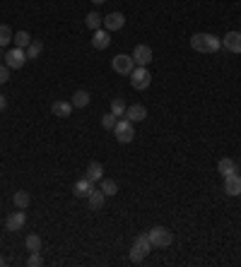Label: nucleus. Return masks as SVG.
I'll return each mask as SVG.
<instances>
[{
	"label": "nucleus",
	"instance_id": "nucleus-28",
	"mask_svg": "<svg viewBox=\"0 0 241 267\" xmlns=\"http://www.w3.org/2000/svg\"><path fill=\"white\" fill-rule=\"evenodd\" d=\"M12 44H15L17 48H27L29 46V44H32V36H29V32H17L15 34V39H12Z\"/></svg>",
	"mask_w": 241,
	"mask_h": 267
},
{
	"label": "nucleus",
	"instance_id": "nucleus-36",
	"mask_svg": "<svg viewBox=\"0 0 241 267\" xmlns=\"http://www.w3.org/2000/svg\"><path fill=\"white\" fill-rule=\"evenodd\" d=\"M0 55H3V48H0Z\"/></svg>",
	"mask_w": 241,
	"mask_h": 267
},
{
	"label": "nucleus",
	"instance_id": "nucleus-19",
	"mask_svg": "<svg viewBox=\"0 0 241 267\" xmlns=\"http://www.w3.org/2000/svg\"><path fill=\"white\" fill-rule=\"evenodd\" d=\"M217 171L222 173V176H232V173H236V164H234V159L225 157L217 161Z\"/></svg>",
	"mask_w": 241,
	"mask_h": 267
},
{
	"label": "nucleus",
	"instance_id": "nucleus-12",
	"mask_svg": "<svg viewBox=\"0 0 241 267\" xmlns=\"http://www.w3.org/2000/svg\"><path fill=\"white\" fill-rule=\"evenodd\" d=\"M123 24H126V17L120 15V12H111V15L104 17V29L106 32H118V29H123Z\"/></svg>",
	"mask_w": 241,
	"mask_h": 267
},
{
	"label": "nucleus",
	"instance_id": "nucleus-33",
	"mask_svg": "<svg viewBox=\"0 0 241 267\" xmlns=\"http://www.w3.org/2000/svg\"><path fill=\"white\" fill-rule=\"evenodd\" d=\"M92 3H94V5H102V3H106V0H92Z\"/></svg>",
	"mask_w": 241,
	"mask_h": 267
},
{
	"label": "nucleus",
	"instance_id": "nucleus-35",
	"mask_svg": "<svg viewBox=\"0 0 241 267\" xmlns=\"http://www.w3.org/2000/svg\"><path fill=\"white\" fill-rule=\"evenodd\" d=\"M236 171H239V176H241V166H239V169H236Z\"/></svg>",
	"mask_w": 241,
	"mask_h": 267
},
{
	"label": "nucleus",
	"instance_id": "nucleus-22",
	"mask_svg": "<svg viewBox=\"0 0 241 267\" xmlns=\"http://www.w3.org/2000/svg\"><path fill=\"white\" fill-rule=\"evenodd\" d=\"M85 24H87L92 32H96V29H102V24H104V17L99 15V12H87V17H85Z\"/></svg>",
	"mask_w": 241,
	"mask_h": 267
},
{
	"label": "nucleus",
	"instance_id": "nucleus-10",
	"mask_svg": "<svg viewBox=\"0 0 241 267\" xmlns=\"http://www.w3.org/2000/svg\"><path fill=\"white\" fill-rule=\"evenodd\" d=\"M92 46H94L96 51L109 48L111 46V32H106V29H96V32L92 34Z\"/></svg>",
	"mask_w": 241,
	"mask_h": 267
},
{
	"label": "nucleus",
	"instance_id": "nucleus-25",
	"mask_svg": "<svg viewBox=\"0 0 241 267\" xmlns=\"http://www.w3.org/2000/svg\"><path fill=\"white\" fill-rule=\"evenodd\" d=\"M41 51H44V44L41 41H32L29 46L24 48V53H27V60H36L41 55Z\"/></svg>",
	"mask_w": 241,
	"mask_h": 267
},
{
	"label": "nucleus",
	"instance_id": "nucleus-11",
	"mask_svg": "<svg viewBox=\"0 0 241 267\" xmlns=\"http://www.w3.org/2000/svg\"><path fill=\"white\" fill-rule=\"evenodd\" d=\"M225 193L227 195H232V197L241 195V176H239V171L232 173V176H225Z\"/></svg>",
	"mask_w": 241,
	"mask_h": 267
},
{
	"label": "nucleus",
	"instance_id": "nucleus-4",
	"mask_svg": "<svg viewBox=\"0 0 241 267\" xmlns=\"http://www.w3.org/2000/svg\"><path fill=\"white\" fill-rule=\"evenodd\" d=\"M113 135H116V140H118L120 145H128V142H133V137H135V128H133V123H130L128 118H118L116 126H113Z\"/></svg>",
	"mask_w": 241,
	"mask_h": 267
},
{
	"label": "nucleus",
	"instance_id": "nucleus-21",
	"mask_svg": "<svg viewBox=\"0 0 241 267\" xmlns=\"http://www.w3.org/2000/svg\"><path fill=\"white\" fill-rule=\"evenodd\" d=\"M72 106L75 109H85V106H89V92H85V89H77L75 94H72Z\"/></svg>",
	"mask_w": 241,
	"mask_h": 267
},
{
	"label": "nucleus",
	"instance_id": "nucleus-3",
	"mask_svg": "<svg viewBox=\"0 0 241 267\" xmlns=\"http://www.w3.org/2000/svg\"><path fill=\"white\" fill-rule=\"evenodd\" d=\"M147 236H150V243H152V248H169V245L174 243V234H171L167 227L150 229Z\"/></svg>",
	"mask_w": 241,
	"mask_h": 267
},
{
	"label": "nucleus",
	"instance_id": "nucleus-29",
	"mask_svg": "<svg viewBox=\"0 0 241 267\" xmlns=\"http://www.w3.org/2000/svg\"><path fill=\"white\" fill-rule=\"evenodd\" d=\"M116 120H118V118H116V116L111 113V111H109L106 116H102V128H106V130H113V126H116Z\"/></svg>",
	"mask_w": 241,
	"mask_h": 267
},
{
	"label": "nucleus",
	"instance_id": "nucleus-6",
	"mask_svg": "<svg viewBox=\"0 0 241 267\" xmlns=\"http://www.w3.org/2000/svg\"><path fill=\"white\" fill-rule=\"evenodd\" d=\"M111 68L118 72V75H130V72H133V68H135V60H133V55L118 53V55H113Z\"/></svg>",
	"mask_w": 241,
	"mask_h": 267
},
{
	"label": "nucleus",
	"instance_id": "nucleus-34",
	"mask_svg": "<svg viewBox=\"0 0 241 267\" xmlns=\"http://www.w3.org/2000/svg\"><path fill=\"white\" fill-rule=\"evenodd\" d=\"M3 265H5V260H3V258H0V267H3Z\"/></svg>",
	"mask_w": 241,
	"mask_h": 267
},
{
	"label": "nucleus",
	"instance_id": "nucleus-8",
	"mask_svg": "<svg viewBox=\"0 0 241 267\" xmlns=\"http://www.w3.org/2000/svg\"><path fill=\"white\" fill-rule=\"evenodd\" d=\"M133 60H135V65L147 68V65L152 63V48L147 46V44H137L135 51H133Z\"/></svg>",
	"mask_w": 241,
	"mask_h": 267
},
{
	"label": "nucleus",
	"instance_id": "nucleus-23",
	"mask_svg": "<svg viewBox=\"0 0 241 267\" xmlns=\"http://www.w3.org/2000/svg\"><path fill=\"white\" fill-rule=\"evenodd\" d=\"M24 248H27L29 253H41V236L29 234L27 238H24Z\"/></svg>",
	"mask_w": 241,
	"mask_h": 267
},
{
	"label": "nucleus",
	"instance_id": "nucleus-31",
	"mask_svg": "<svg viewBox=\"0 0 241 267\" xmlns=\"http://www.w3.org/2000/svg\"><path fill=\"white\" fill-rule=\"evenodd\" d=\"M10 79V68L8 65H0V85H5Z\"/></svg>",
	"mask_w": 241,
	"mask_h": 267
},
{
	"label": "nucleus",
	"instance_id": "nucleus-30",
	"mask_svg": "<svg viewBox=\"0 0 241 267\" xmlns=\"http://www.w3.org/2000/svg\"><path fill=\"white\" fill-rule=\"evenodd\" d=\"M27 265H29V267H41V265H44V260H41L39 253H32L29 260H27Z\"/></svg>",
	"mask_w": 241,
	"mask_h": 267
},
{
	"label": "nucleus",
	"instance_id": "nucleus-17",
	"mask_svg": "<svg viewBox=\"0 0 241 267\" xmlns=\"http://www.w3.org/2000/svg\"><path fill=\"white\" fill-rule=\"evenodd\" d=\"M72 101H53V106H51V111H53V116L58 118H68L72 113Z\"/></svg>",
	"mask_w": 241,
	"mask_h": 267
},
{
	"label": "nucleus",
	"instance_id": "nucleus-16",
	"mask_svg": "<svg viewBox=\"0 0 241 267\" xmlns=\"http://www.w3.org/2000/svg\"><path fill=\"white\" fill-rule=\"evenodd\" d=\"M92 188H94V183H92L87 176H85V178H80V181L72 186V195H75V197H87Z\"/></svg>",
	"mask_w": 241,
	"mask_h": 267
},
{
	"label": "nucleus",
	"instance_id": "nucleus-13",
	"mask_svg": "<svg viewBox=\"0 0 241 267\" xmlns=\"http://www.w3.org/2000/svg\"><path fill=\"white\" fill-rule=\"evenodd\" d=\"M126 118H128L130 123H143L145 118H147V109H145L143 104H133L126 109Z\"/></svg>",
	"mask_w": 241,
	"mask_h": 267
},
{
	"label": "nucleus",
	"instance_id": "nucleus-27",
	"mask_svg": "<svg viewBox=\"0 0 241 267\" xmlns=\"http://www.w3.org/2000/svg\"><path fill=\"white\" fill-rule=\"evenodd\" d=\"M12 39H15L12 29H10L8 24H0V48H5L8 44H12Z\"/></svg>",
	"mask_w": 241,
	"mask_h": 267
},
{
	"label": "nucleus",
	"instance_id": "nucleus-5",
	"mask_svg": "<svg viewBox=\"0 0 241 267\" xmlns=\"http://www.w3.org/2000/svg\"><path fill=\"white\" fill-rule=\"evenodd\" d=\"M128 77H130V85L135 87V89H147V87H150V82H152V75H150V70H147V68H143V65H135Z\"/></svg>",
	"mask_w": 241,
	"mask_h": 267
},
{
	"label": "nucleus",
	"instance_id": "nucleus-1",
	"mask_svg": "<svg viewBox=\"0 0 241 267\" xmlns=\"http://www.w3.org/2000/svg\"><path fill=\"white\" fill-rule=\"evenodd\" d=\"M191 46L198 53H217L222 48V39H217L215 34H193Z\"/></svg>",
	"mask_w": 241,
	"mask_h": 267
},
{
	"label": "nucleus",
	"instance_id": "nucleus-14",
	"mask_svg": "<svg viewBox=\"0 0 241 267\" xmlns=\"http://www.w3.org/2000/svg\"><path fill=\"white\" fill-rule=\"evenodd\" d=\"M87 204H89V210H102V207H104V204H106V195L102 193V188H92V190H89Z\"/></svg>",
	"mask_w": 241,
	"mask_h": 267
},
{
	"label": "nucleus",
	"instance_id": "nucleus-9",
	"mask_svg": "<svg viewBox=\"0 0 241 267\" xmlns=\"http://www.w3.org/2000/svg\"><path fill=\"white\" fill-rule=\"evenodd\" d=\"M24 221H27V214H24V210L10 212L8 217H5V229H8V231H19V229L24 227Z\"/></svg>",
	"mask_w": 241,
	"mask_h": 267
},
{
	"label": "nucleus",
	"instance_id": "nucleus-18",
	"mask_svg": "<svg viewBox=\"0 0 241 267\" xmlns=\"http://www.w3.org/2000/svg\"><path fill=\"white\" fill-rule=\"evenodd\" d=\"M85 176H87L92 183H96V181H102L104 178V166L99 164V161H92V164L87 166V171H85Z\"/></svg>",
	"mask_w": 241,
	"mask_h": 267
},
{
	"label": "nucleus",
	"instance_id": "nucleus-32",
	"mask_svg": "<svg viewBox=\"0 0 241 267\" xmlns=\"http://www.w3.org/2000/svg\"><path fill=\"white\" fill-rule=\"evenodd\" d=\"M5 106H8V101H5V96H3V94H0V111H3V109H5Z\"/></svg>",
	"mask_w": 241,
	"mask_h": 267
},
{
	"label": "nucleus",
	"instance_id": "nucleus-20",
	"mask_svg": "<svg viewBox=\"0 0 241 267\" xmlns=\"http://www.w3.org/2000/svg\"><path fill=\"white\" fill-rule=\"evenodd\" d=\"M12 202H15L17 210H27V207H29V202H32V197H29V193H27V190H17L15 195H12Z\"/></svg>",
	"mask_w": 241,
	"mask_h": 267
},
{
	"label": "nucleus",
	"instance_id": "nucleus-24",
	"mask_svg": "<svg viewBox=\"0 0 241 267\" xmlns=\"http://www.w3.org/2000/svg\"><path fill=\"white\" fill-rule=\"evenodd\" d=\"M99 188H102V193H104L106 197H113L118 193V183L113 181V178H102V186H99Z\"/></svg>",
	"mask_w": 241,
	"mask_h": 267
},
{
	"label": "nucleus",
	"instance_id": "nucleus-15",
	"mask_svg": "<svg viewBox=\"0 0 241 267\" xmlns=\"http://www.w3.org/2000/svg\"><path fill=\"white\" fill-rule=\"evenodd\" d=\"M222 46L227 51H232V53H241V32H229L222 39Z\"/></svg>",
	"mask_w": 241,
	"mask_h": 267
},
{
	"label": "nucleus",
	"instance_id": "nucleus-2",
	"mask_svg": "<svg viewBox=\"0 0 241 267\" xmlns=\"http://www.w3.org/2000/svg\"><path fill=\"white\" fill-rule=\"evenodd\" d=\"M150 251H152L150 236H147V234L135 236V241H133V248H130V260H133V262H143V260L150 255Z\"/></svg>",
	"mask_w": 241,
	"mask_h": 267
},
{
	"label": "nucleus",
	"instance_id": "nucleus-26",
	"mask_svg": "<svg viewBox=\"0 0 241 267\" xmlns=\"http://www.w3.org/2000/svg\"><path fill=\"white\" fill-rule=\"evenodd\" d=\"M126 109H128V106H126V101H123V96H113L111 99V113L116 118H120V116H126Z\"/></svg>",
	"mask_w": 241,
	"mask_h": 267
},
{
	"label": "nucleus",
	"instance_id": "nucleus-7",
	"mask_svg": "<svg viewBox=\"0 0 241 267\" xmlns=\"http://www.w3.org/2000/svg\"><path fill=\"white\" fill-rule=\"evenodd\" d=\"M27 63V53H24V48H10L5 51V65H8L10 70H19L22 65Z\"/></svg>",
	"mask_w": 241,
	"mask_h": 267
}]
</instances>
